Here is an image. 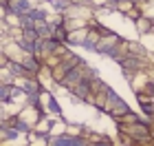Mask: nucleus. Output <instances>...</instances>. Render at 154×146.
<instances>
[{"label": "nucleus", "mask_w": 154, "mask_h": 146, "mask_svg": "<svg viewBox=\"0 0 154 146\" xmlns=\"http://www.w3.org/2000/svg\"><path fill=\"white\" fill-rule=\"evenodd\" d=\"M86 33H88V24H86V27H82V29H73V31H68L66 44H68V47H79V49H82L84 40H86Z\"/></svg>", "instance_id": "obj_3"}, {"label": "nucleus", "mask_w": 154, "mask_h": 146, "mask_svg": "<svg viewBox=\"0 0 154 146\" xmlns=\"http://www.w3.org/2000/svg\"><path fill=\"white\" fill-rule=\"evenodd\" d=\"M40 104H42V109H44V113L55 115V117L62 115V106H60L57 97H55V93L51 89H42L40 91Z\"/></svg>", "instance_id": "obj_2"}, {"label": "nucleus", "mask_w": 154, "mask_h": 146, "mask_svg": "<svg viewBox=\"0 0 154 146\" xmlns=\"http://www.w3.org/2000/svg\"><path fill=\"white\" fill-rule=\"evenodd\" d=\"M48 146H90L86 135H73L64 131L60 135H48Z\"/></svg>", "instance_id": "obj_1"}]
</instances>
